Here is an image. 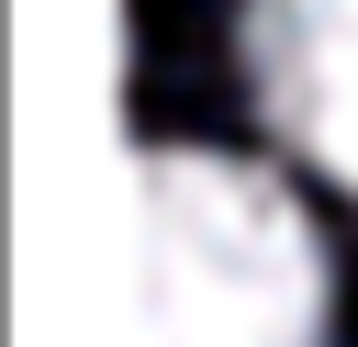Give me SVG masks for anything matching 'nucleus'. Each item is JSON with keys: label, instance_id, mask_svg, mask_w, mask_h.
<instances>
[{"label": "nucleus", "instance_id": "obj_1", "mask_svg": "<svg viewBox=\"0 0 358 347\" xmlns=\"http://www.w3.org/2000/svg\"><path fill=\"white\" fill-rule=\"evenodd\" d=\"M134 347H324L313 213L213 146H134Z\"/></svg>", "mask_w": 358, "mask_h": 347}, {"label": "nucleus", "instance_id": "obj_2", "mask_svg": "<svg viewBox=\"0 0 358 347\" xmlns=\"http://www.w3.org/2000/svg\"><path fill=\"white\" fill-rule=\"evenodd\" d=\"M235 56H246L257 123L302 168L358 190V0H246Z\"/></svg>", "mask_w": 358, "mask_h": 347}]
</instances>
